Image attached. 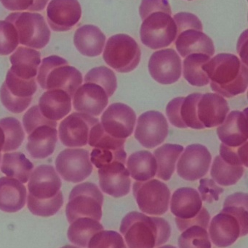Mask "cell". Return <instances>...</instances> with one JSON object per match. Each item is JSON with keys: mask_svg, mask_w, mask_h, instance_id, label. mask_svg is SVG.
Returning <instances> with one entry per match:
<instances>
[{"mask_svg": "<svg viewBox=\"0 0 248 248\" xmlns=\"http://www.w3.org/2000/svg\"><path fill=\"white\" fill-rule=\"evenodd\" d=\"M213 91L230 98L246 93L248 85L247 65L233 54L215 55L202 66Z\"/></svg>", "mask_w": 248, "mask_h": 248, "instance_id": "1", "label": "cell"}, {"mask_svg": "<svg viewBox=\"0 0 248 248\" xmlns=\"http://www.w3.org/2000/svg\"><path fill=\"white\" fill-rule=\"evenodd\" d=\"M119 231L128 248H157L167 243L171 227L165 218L132 211L126 214Z\"/></svg>", "mask_w": 248, "mask_h": 248, "instance_id": "2", "label": "cell"}, {"mask_svg": "<svg viewBox=\"0 0 248 248\" xmlns=\"http://www.w3.org/2000/svg\"><path fill=\"white\" fill-rule=\"evenodd\" d=\"M83 81L80 71L57 55L44 58L38 69L37 82L42 89L64 90L71 98Z\"/></svg>", "mask_w": 248, "mask_h": 248, "instance_id": "3", "label": "cell"}, {"mask_svg": "<svg viewBox=\"0 0 248 248\" xmlns=\"http://www.w3.org/2000/svg\"><path fill=\"white\" fill-rule=\"evenodd\" d=\"M103 202V195L97 185L91 182L77 185L71 191L66 207V215L68 222L71 224L82 217L100 221Z\"/></svg>", "mask_w": 248, "mask_h": 248, "instance_id": "4", "label": "cell"}, {"mask_svg": "<svg viewBox=\"0 0 248 248\" xmlns=\"http://www.w3.org/2000/svg\"><path fill=\"white\" fill-rule=\"evenodd\" d=\"M141 52L133 38L125 33L114 35L106 42L103 58L109 66L119 73H129L137 68Z\"/></svg>", "mask_w": 248, "mask_h": 248, "instance_id": "5", "label": "cell"}, {"mask_svg": "<svg viewBox=\"0 0 248 248\" xmlns=\"http://www.w3.org/2000/svg\"><path fill=\"white\" fill-rule=\"evenodd\" d=\"M5 20L13 23L16 28L20 45L40 49L49 43L50 31L43 16L39 13H13L9 15Z\"/></svg>", "mask_w": 248, "mask_h": 248, "instance_id": "6", "label": "cell"}, {"mask_svg": "<svg viewBox=\"0 0 248 248\" xmlns=\"http://www.w3.org/2000/svg\"><path fill=\"white\" fill-rule=\"evenodd\" d=\"M141 42L151 49L170 46L177 37V27L170 15L157 12L143 20L140 30Z\"/></svg>", "mask_w": 248, "mask_h": 248, "instance_id": "7", "label": "cell"}, {"mask_svg": "<svg viewBox=\"0 0 248 248\" xmlns=\"http://www.w3.org/2000/svg\"><path fill=\"white\" fill-rule=\"evenodd\" d=\"M133 195L140 210L144 214L161 216L168 211L170 189L157 179L135 182Z\"/></svg>", "mask_w": 248, "mask_h": 248, "instance_id": "8", "label": "cell"}, {"mask_svg": "<svg viewBox=\"0 0 248 248\" xmlns=\"http://www.w3.org/2000/svg\"><path fill=\"white\" fill-rule=\"evenodd\" d=\"M55 168L61 177L68 182L85 180L93 171L90 153L84 149H66L55 160Z\"/></svg>", "mask_w": 248, "mask_h": 248, "instance_id": "9", "label": "cell"}, {"mask_svg": "<svg viewBox=\"0 0 248 248\" xmlns=\"http://www.w3.org/2000/svg\"><path fill=\"white\" fill-rule=\"evenodd\" d=\"M99 122V119L86 113H71L60 124V140L66 147H84L88 143L90 129Z\"/></svg>", "mask_w": 248, "mask_h": 248, "instance_id": "10", "label": "cell"}, {"mask_svg": "<svg viewBox=\"0 0 248 248\" xmlns=\"http://www.w3.org/2000/svg\"><path fill=\"white\" fill-rule=\"evenodd\" d=\"M212 156L205 146L191 144L185 149L177 164V173L186 181L198 180L209 170Z\"/></svg>", "mask_w": 248, "mask_h": 248, "instance_id": "11", "label": "cell"}, {"mask_svg": "<svg viewBox=\"0 0 248 248\" xmlns=\"http://www.w3.org/2000/svg\"><path fill=\"white\" fill-rule=\"evenodd\" d=\"M168 135V124L163 113L147 111L138 118L135 137L141 145L154 148L160 145Z\"/></svg>", "mask_w": 248, "mask_h": 248, "instance_id": "12", "label": "cell"}, {"mask_svg": "<svg viewBox=\"0 0 248 248\" xmlns=\"http://www.w3.org/2000/svg\"><path fill=\"white\" fill-rule=\"evenodd\" d=\"M28 183L27 198L39 201H49L61 192V178L53 166L41 165L32 171Z\"/></svg>", "mask_w": 248, "mask_h": 248, "instance_id": "13", "label": "cell"}, {"mask_svg": "<svg viewBox=\"0 0 248 248\" xmlns=\"http://www.w3.org/2000/svg\"><path fill=\"white\" fill-rule=\"evenodd\" d=\"M136 122L134 110L123 103L111 105L101 116L104 131L112 137L126 140L132 134Z\"/></svg>", "mask_w": 248, "mask_h": 248, "instance_id": "14", "label": "cell"}, {"mask_svg": "<svg viewBox=\"0 0 248 248\" xmlns=\"http://www.w3.org/2000/svg\"><path fill=\"white\" fill-rule=\"evenodd\" d=\"M182 60L173 49H165L154 52L149 61V71L151 77L161 84H172L182 76Z\"/></svg>", "mask_w": 248, "mask_h": 248, "instance_id": "15", "label": "cell"}, {"mask_svg": "<svg viewBox=\"0 0 248 248\" xmlns=\"http://www.w3.org/2000/svg\"><path fill=\"white\" fill-rule=\"evenodd\" d=\"M202 94L193 93L186 97H176L167 104L166 113L170 124L180 128L203 129L197 113L198 103Z\"/></svg>", "mask_w": 248, "mask_h": 248, "instance_id": "16", "label": "cell"}, {"mask_svg": "<svg viewBox=\"0 0 248 248\" xmlns=\"http://www.w3.org/2000/svg\"><path fill=\"white\" fill-rule=\"evenodd\" d=\"M248 230L240 220L228 213L221 211L214 217L209 227V237L218 248L232 246L240 237L247 235Z\"/></svg>", "mask_w": 248, "mask_h": 248, "instance_id": "17", "label": "cell"}, {"mask_svg": "<svg viewBox=\"0 0 248 248\" xmlns=\"http://www.w3.org/2000/svg\"><path fill=\"white\" fill-rule=\"evenodd\" d=\"M99 185L104 193L114 198H122L130 193L131 180L125 164L119 161L99 169Z\"/></svg>", "mask_w": 248, "mask_h": 248, "instance_id": "18", "label": "cell"}, {"mask_svg": "<svg viewBox=\"0 0 248 248\" xmlns=\"http://www.w3.org/2000/svg\"><path fill=\"white\" fill-rule=\"evenodd\" d=\"M82 8L78 0H51L47 8L48 24L55 31H66L80 21Z\"/></svg>", "mask_w": 248, "mask_h": 248, "instance_id": "19", "label": "cell"}, {"mask_svg": "<svg viewBox=\"0 0 248 248\" xmlns=\"http://www.w3.org/2000/svg\"><path fill=\"white\" fill-rule=\"evenodd\" d=\"M108 103L109 97L104 90L93 83L80 86L73 96L74 110L92 116H100Z\"/></svg>", "mask_w": 248, "mask_h": 248, "instance_id": "20", "label": "cell"}, {"mask_svg": "<svg viewBox=\"0 0 248 248\" xmlns=\"http://www.w3.org/2000/svg\"><path fill=\"white\" fill-rule=\"evenodd\" d=\"M230 112L227 100L218 94H202L198 103V119L205 128L221 125Z\"/></svg>", "mask_w": 248, "mask_h": 248, "instance_id": "21", "label": "cell"}, {"mask_svg": "<svg viewBox=\"0 0 248 248\" xmlns=\"http://www.w3.org/2000/svg\"><path fill=\"white\" fill-rule=\"evenodd\" d=\"M217 134L223 144L230 147H239L248 141V113L234 110L217 128Z\"/></svg>", "mask_w": 248, "mask_h": 248, "instance_id": "22", "label": "cell"}, {"mask_svg": "<svg viewBox=\"0 0 248 248\" xmlns=\"http://www.w3.org/2000/svg\"><path fill=\"white\" fill-rule=\"evenodd\" d=\"M202 208L199 192L190 187H182L175 191L170 201V211L176 218L189 220L196 217Z\"/></svg>", "mask_w": 248, "mask_h": 248, "instance_id": "23", "label": "cell"}, {"mask_svg": "<svg viewBox=\"0 0 248 248\" xmlns=\"http://www.w3.org/2000/svg\"><path fill=\"white\" fill-rule=\"evenodd\" d=\"M57 141L56 128L48 125H40L28 136L26 150L33 158H46L55 151Z\"/></svg>", "mask_w": 248, "mask_h": 248, "instance_id": "24", "label": "cell"}, {"mask_svg": "<svg viewBox=\"0 0 248 248\" xmlns=\"http://www.w3.org/2000/svg\"><path fill=\"white\" fill-rule=\"evenodd\" d=\"M176 47L181 56L186 58L192 54H205L211 57L215 53L212 39L200 31H184L176 37Z\"/></svg>", "mask_w": 248, "mask_h": 248, "instance_id": "25", "label": "cell"}, {"mask_svg": "<svg viewBox=\"0 0 248 248\" xmlns=\"http://www.w3.org/2000/svg\"><path fill=\"white\" fill-rule=\"evenodd\" d=\"M38 106L46 119L57 122L71 112V97L64 90H48L41 96Z\"/></svg>", "mask_w": 248, "mask_h": 248, "instance_id": "26", "label": "cell"}, {"mask_svg": "<svg viewBox=\"0 0 248 248\" xmlns=\"http://www.w3.org/2000/svg\"><path fill=\"white\" fill-rule=\"evenodd\" d=\"M10 71L25 80L34 79L41 64L40 52L27 46H19L10 57Z\"/></svg>", "mask_w": 248, "mask_h": 248, "instance_id": "27", "label": "cell"}, {"mask_svg": "<svg viewBox=\"0 0 248 248\" xmlns=\"http://www.w3.org/2000/svg\"><path fill=\"white\" fill-rule=\"evenodd\" d=\"M106 36L97 26L84 25L76 31L74 43L77 50L87 57H97L103 52Z\"/></svg>", "mask_w": 248, "mask_h": 248, "instance_id": "28", "label": "cell"}, {"mask_svg": "<svg viewBox=\"0 0 248 248\" xmlns=\"http://www.w3.org/2000/svg\"><path fill=\"white\" fill-rule=\"evenodd\" d=\"M26 188L13 178H0V210L6 213L20 211L26 204Z\"/></svg>", "mask_w": 248, "mask_h": 248, "instance_id": "29", "label": "cell"}, {"mask_svg": "<svg viewBox=\"0 0 248 248\" xmlns=\"http://www.w3.org/2000/svg\"><path fill=\"white\" fill-rule=\"evenodd\" d=\"M127 166L130 175L136 182L150 180L157 174L155 157L147 150L132 153L128 158Z\"/></svg>", "mask_w": 248, "mask_h": 248, "instance_id": "30", "label": "cell"}, {"mask_svg": "<svg viewBox=\"0 0 248 248\" xmlns=\"http://www.w3.org/2000/svg\"><path fill=\"white\" fill-rule=\"evenodd\" d=\"M33 169V163L23 153H7L3 155L1 171L7 177L25 184L29 181Z\"/></svg>", "mask_w": 248, "mask_h": 248, "instance_id": "31", "label": "cell"}, {"mask_svg": "<svg viewBox=\"0 0 248 248\" xmlns=\"http://www.w3.org/2000/svg\"><path fill=\"white\" fill-rule=\"evenodd\" d=\"M183 151V146L173 144H164L154 151L159 179L170 180L174 173L176 162Z\"/></svg>", "mask_w": 248, "mask_h": 248, "instance_id": "32", "label": "cell"}, {"mask_svg": "<svg viewBox=\"0 0 248 248\" xmlns=\"http://www.w3.org/2000/svg\"><path fill=\"white\" fill-rule=\"evenodd\" d=\"M102 230H103V225L99 221L87 217H82L70 224L67 235L71 243L79 247L85 248L93 236Z\"/></svg>", "mask_w": 248, "mask_h": 248, "instance_id": "33", "label": "cell"}, {"mask_svg": "<svg viewBox=\"0 0 248 248\" xmlns=\"http://www.w3.org/2000/svg\"><path fill=\"white\" fill-rule=\"evenodd\" d=\"M211 60L205 54H192L183 61V77L192 86L204 87L210 84V79L202 66Z\"/></svg>", "mask_w": 248, "mask_h": 248, "instance_id": "34", "label": "cell"}, {"mask_svg": "<svg viewBox=\"0 0 248 248\" xmlns=\"http://www.w3.org/2000/svg\"><path fill=\"white\" fill-rule=\"evenodd\" d=\"M245 168L242 166H233L226 163L221 156L214 159L211 168V175L213 179L221 186L235 185L243 177Z\"/></svg>", "mask_w": 248, "mask_h": 248, "instance_id": "35", "label": "cell"}, {"mask_svg": "<svg viewBox=\"0 0 248 248\" xmlns=\"http://www.w3.org/2000/svg\"><path fill=\"white\" fill-rule=\"evenodd\" d=\"M0 126L4 131V153L13 151L20 147L25 138L24 131L20 122L15 118L8 117L0 120Z\"/></svg>", "mask_w": 248, "mask_h": 248, "instance_id": "36", "label": "cell"}, {"mask_svg": "<svg viewBox=\"0 0 248 248\" xmlns=\"http://www.w3.org/2000/svg\"><path fill=\"white\" fill-rule=\"evenodd\" d=\"M179 248H211V240L206 229L199 225L188 227L178 240Z\"/></svg>", "mask_w": 248, "mask_h": 248, "instance_id": "37", "label": "cell"}, {"mask_svg": "<svg viewBox=\"0 0 248 248\" xmlns=\"http://www.w3.org/2000/svg\"><path fill=\"white\" fill-rule=\"evenodd\" d=\"M84 82L100 86L109 97L113 95L117 88L116 75L113 71L105 66L97 67L89 71L84 77Z\"/></svg>", "mask_w": 248, "mask_h": 248, "instance_id": "38", "label": "cell"}, {"mask_svg": "<svg viewBox=\"0 0 248 248\" xmlns=\"http://www.w3.org/2000/svg\"><path fill=\"white\" fill-rule=\"evenodd\" d=\"M221 211L237 217L243 224V227L248 230V194L237 192L227 197Z\"/></svg>", "mask_w": 248, "mask_h": 248, "instance_id": "39", "label": "cell"}, {"mask_svg": "<svg viewBox=\"0 0 248 248\" xmlns=\"http://www.w3.org/2000/svg\"><path fill=\"white\" fill-rule=\"evenodd\" d=\"M125 140L116 139L108 134L99 122L90 129L87 144L95 148L121 150L125 149Z\"/></svg>", "mask_w": 248, "mask_h": 248, "instance_id": "40", "label": "cell"}, {"mask_svg": "<svg viewBox=\"0 0 248 248\" xmlns=\"http://www.w3.org/2000/svg\"><path fill=\"white\" fill-rule=\"evenodd\" d=\"M6 87L15 97L28 98L33 97L37 90L36 79L25 80L18 78L9 70L6 76Z\"/></svg>", "mask_w": 248, "mask_h": 248, "instance_id": "41", "label": "cell"}, {"mask_svg": "<svg viewBox=\"0 0 248 248\" xmlns=\"http://www.w3.org/2000/svg\"><path fill=\"white\" fill-rule=\"evenodd\" d=\"M64 205L62 192L49 201H39L27 198V206L32 214L38 217H49L55 215Z\"/></svg>", "mask_w": 248, "mask_h": 248, "instance_id": "42", "label": "cell"}, {"mask_svg": "<svg viewBox=\"0 0 248 248\" xmlns=\"http://www.w3.org/2000/svg\"><path fill=\"white\" fill-rule=\"evenodd\" d=\"M18 45V35L13 23L0 20V55L13 53Z\"/></svg>", "mask_w": 248, "mask_h": 248, "instance_id": "43", "label": "cell"}, {"mask_svg": "<svg viewBox=\"0 0 248 248\" xmlns=\"http://www.w3.org/2000/svg\"><path fill=\"white\" fill-rule=\"evenodd\" d=\"M127 154L125 149L109 150V149L94 148L90 153V162L97 169L115 161H119L125 164Z\"/></svg>", "mask_w": 248, "mask_h": 248, "instance_id": "44", "label": "cell"}, {"mask_svg": "<svg viewBox=\"0 0 248 248\" xmlns=\"http://www.w3.org/2000/svg\"><path fill=\"white\" fill-rule=\"evenodd\" d=\"M87 248H127L120 234L115 231H102L93 236Z\"/></svg>", "mask_w": 248, "mask_h": 248, "instance_id": "45", "label": "cell"}, {"mask_svg": "<svg viewBox=\"0 0 248 248\" xmlns=\"http://www.w3.org/2000/svg\"><path fill=\"white\" fill-rule=\"evenodd\" d=\"M220 156L229 164L242 166L244 165L248 167V141L239 147H230L222 143L220 147Z\"/></svg>", "mask_w": 248, "mask_h": 248, "instance_id": "46", "label": "cell"}, {"mask_svg": "<svg viewBox=\"0 0 248 248\" xmlns=\"http://www.w3.org/2000/svg\"><path fill=\"white\" fill-rule=\"evenodd\" d=\"M0 100L3 106L13 113H20L30 106L32 97L19 98L15 97L7 90L5 83H3L0 88Z\"/></svg>", "mask_w": 248, "mask_h": 248, "instance_id": "47", "label": "cell"}, {"mask_svg": "<svg viewBox=\"0 0 248 248\" xmlns=\"http://www.w3.org/2000/svg\"><path fill=\"white\" fill-rule=\"evenodd\" d=\"M23 124L28 134L40 125H48L56 128L58 124L56 122L46 119L41 113L38 106H33L25 113L23 117Z\"/></svg>", "mask_w": 248, "mask_h": 248, "instance_id": "48", "label": "cell"}, {"mask_svg": "<svg viewBox=\"0 0 248 248\" xmlns=\"http://www.w3.org/2000/svg\"><path fill=\"white\" fill-rule=\"evenodd\" d=\"M198 189L202 201L208 203H212L214 201H218L220 195L224 191L223 188L216 185V182L214 179L208 178L200 179Z\"/></svg>", "mask_w": 248, "mask_h": 248, "instance_id": "49", "label": "cell"}, {"mask_svg": "<svg viewBox=\"0 0 248 248\" xmlns=\"http://www.w3.org/2000/svg\"><path fill=\"white\" fill-rule=\"evenodd\" d=\"M176 27H177V36L184 31L194 29V30L202 31V23L198 16L192 13H179L173 17Z\"/></svg>", "mask_w": 248, "mask_h": 248, "instance_id": "50", "label": "cell"}, {"mask_svg": "<svg viewBox=\"0 0 248 248\" xmlns=\"http://www.w3.org/2000/svg\"><path fill=\"white\" fill-rule=\"evenodd\" d=\"M157 12L171 16L172 11L168 0H142L139 7L140 16L143 20L149 15Z\"/></svg>", "mask_w": 248, "mask_h": 248, "instance_id": "51", "label": "cell"}, {"mask_svg": "<svg viewBox=\"0 0 248 248\" xmlns=\"http://www.w3.org/2000/svg\"><path fill=\"white\" fill-rule=\"evenodd\" d=\"M210 220H211V216H210L209 213L202 207L199 214L195 218L189 220H182L176 218V223L178 228L181 232H183L188 227L193 225L201 226L207 230L209 226Z\"/></svg>", "mask_w": 248, "mask_h": 248, "instance_id": "52", "label": "cell"}, {"mask_svg": "<svg viewBox=\"0 0 248 248\" xmlns=\"http://www.w3.org/2000/svg\"><path fill=\"white\" fill-rule=\"evenodd\" d=\"M2 5L11 11L29 10L33 0H0Z\"/></svg>", "mask_w": 248, "mask_h": 248, "instance_id": "53", "label": "cell"}, {"mask_svg": "<svg viewBox=\"0 0 248 248\" xmlns=\"http://www.w3.org/2000/svg\"><path fill=\"white\" fill-rule=\"evenodd\" d=\"M49 0H33V4L29 9V11H40L46 7Z\"/></svg>", "mask_w": 248, "mask_h": 248, "instance_id": "54", "label": "cell"}, {"mask_svg": "<svg viewBox=\"0 0 248 248\" xmlns=\"http://www.w3.org/2000/svg\"><path fill=\"white\" fill-rule=\"evenodd\" d=\"M4 140H5V138H4V131H3L2 128L0 126V153L2 151L3 147H4Z\"/></svg>", "mask_w": 248, "mask_h": 248, "instance_id": "55", "label": "cell"}, {"mask_svg": "<svg viewBox=\"0 0 248 248\" xmlns=\"http://www.w3.org/2000/svg\"><path fill=\"white\" fill-rule=\"evenodd\" d=\"M157 248H177L175 247V246H170V245H167V246H161V247Z\"/></svg>", "mask_w": 248, "mask_h": 248, "instance_id": "56", "label": "cell"}, {"mask_svg": "<svg viewBox=\"0 0 248 248\" xmlns=\"http://www.w3.org/2000/svg\"><path fill=\"white\" fill-rule=\"evenodd\" d=\"M61 248H80L75 247V246H64V247H62Z\"/></svg>", "mask_w": 248, "mask_h": 248, "instance_id": "57", "label": "cell"}, {"mask_svg": "<svg viewBox=\"0 0 248 248\" xmlns=\"http://www.w3.org/2000/svg\"><path fill=\"white\" fill-rule=\"evenodd\" d=\"M0 163H1V153H0Z\"/></svg>", "mask_w": 248, "mask_h": 248, "instance_id": "58", "label": "cell"}, {"mask_svg": "<svg viewBox=\"0 0 248 248\" xmlns=\"http://www.w3.org/2000/svg\"><path fill=\"white\" fill-rule=\"evenodd\" d=\"M188 1H192V0H188Z\"/></svg>", "mask_w": 248, "mask_h": 248, "instance_id": "59", "label": "cell"}]
</instances>
